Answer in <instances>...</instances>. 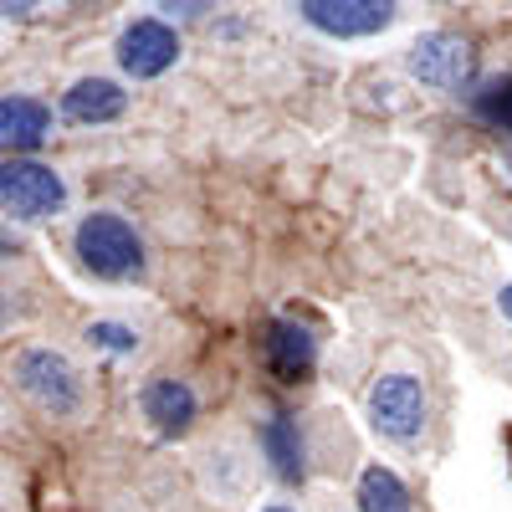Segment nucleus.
<instances>
[{
  "label": "nucleus",
  "instance_id": "nucleus-6",
  "mask_svg": "<svg viewBox=\"0 0 512 512\" xmlns=\"http://www.w3.org/2000/svg\"><path fill=\"white\" fill-rule=\"evenodd\" d=\"M303 21L328 36H374L395 21L390 0H303Z\"/></svg>",
  "mask_w": 512,
  "mask_h": 512
},
{
  "label": "nucleus",
  "instance_id": "nucleus-3",
  "mask_svg": "<svg viewBox=\"0 0 512 512\" xmlns=\"http://www.w3.org/2000/svg\"><path fill=\"white\" fill-rule=\"evenodd\" d=\"M16 384L47 415H77V405H82V379H77L72 359L57 349H26L16 359Z\"/></svg>",
  "mask_w": 512,
  "mask_h": 512
},
{
  "label": "nucleus",
  "instance_id": "nucleus-13",
  "mask_svg": "<svg viewBox=\"0 0 512 512\" xmlns=\"http://www.w3.org/2000/svg\"><path fill=\"white\" fill-rule=\"evenodd\" d=\"M359 512H410V492L390 466H369L359 477Z\"/></svg>",
  "mask_w": 512,
  "mask_h": 512
},
{
  "label": "nucleus",
  "instance_id": "nucleus-11",
  "mask_svg": "<svg viewBox=\"0 0 512 512\" xmlns=\"http://www.w3.org/2000/svg\"><path fill=\"white\" fill-rule=\"evenodd\" d=\"M262 451H267L272 472H277L282 482L297 487V482L308 477V441H303V431H297L292 415H272V420L262 425Z\"/></svg>",
  "mask_w": 512,
  "mask_h": 512
},
{
  "label": "nucleus",
  "instance_id": "nucleus-5",
  "mask_svg": "<svg viewBox=\"0 0 512 512\" xmlns=\"http://www.w3.org/2000/svg\"><path fill=\"white\" fill-rule=\"evenodd\" d=\"M369 420L379 436L415 441L425 431V390L415 374H384L369 390Z\"/></svg>",
  "mask_w": 512,
  "mask_h": 512
},
{
  "label": "nucleus",
  "instance_id": "nucleus-10",
  "mask_svg": "<svg viewBox=\"0 0 512 512\" xmlns=\"http://www.w3.org/2000/svg\"><path fill=\"white\" fill-rule=\"evenodd\" d=\"M144 415L159 425L164 436H185L190 420H195V390H190L185 379L159 374V379L144 384Z\"/></svg>",
  "mask_w": 512,
  "mask_h": 512
},
{
  "label": "nucleus",
  "instance_id": "nucleus-8",
  "mask_svg": "<svg viewBox=\"0 0 512 512\" xmlns=\"http://www.w3.org/2000/svg\"><path fill=\"white\" fill-rule=\"evenodd\" d=\"M262 354H267V369L287 384L308 379L313 364H318V338L313 328H303L297 318H272L267 323V338H262Z\"/></svg>",
  "mask_w": 512,
  "mask_h": 512
},
{
  "label": "nucleus",
  "instance_id": "nucleus-14",
  "mask_svg": "<svg viewBox=\"0 0 512 512\" xmlns=\"http://www.w3.org/2000/svg\"><path fill=\"white\" fill-rule=\"evenodd\" d=\"M477 113L492 123V128H512V72L487 82V88L477 93Z\"/></svg>",
  "mask_w": 512,
  "mask_h": 512
},
{
  "label": "nucleus",
  "instance_id": "nucleus-18",
  "mask_svg": "<svg viewBox=\"0 0 512 512\" xmlns=\"http://www.w3.org/2000/svg\"><path fill=\"white\" fill-rule=\"evenodd\" d=\"M267 512H292V507H267Z\"/></svg>",
  "mask_w": 512,
  "mask_h": 512
},
{
  "label": "nucleus",
  "instance_id": "nucleus-7",
  "mask_svg": "<svg viewBox=\"0 0 512 512\" xmlns=\"http://www.w3.org/2000/svg\"><path fill=\"white\" fill-rule=\"evenodd\" d=\"M175 57H180V36L164 21H134L118 36V67L128 77H159L175 67Z\"/></svg>",
  "mask_w": 512,
  "mask_h": 512
},
{
  "label": "nucleus",
  "instance_id": "nucleus-1",
  "mask_svg": "<svg viewBox=\"0 0 512 512\" xmlns=\"http://www.w3.org/2000/svg\"><path fill=\"white\" fill-rule=\"evenodd\" d=\"M77 256H82V267L108 277V282L144 272V241L123 216H113V210H98V216H88L77 226Z\"/></svg>",
  "mask_w": 512,
  "mask_h": 512
},
{
  "label": "nucleus",
  "instance_id": "nucleus-12",
  "mask_svg": "<svg viewBox=\"0 0 512 512\" xmlns=\"http://www.w3.org/2000/svg\"><path fill=\"white\" fill-rule=\"evenodd\" d=\"M123 108H128V93L118 88V82H108V77H82L62 98V113L72 123H113Z\"/></svg>",
  "mask_w": 512,
  "mask_h": 512
},
{
  "label": "nucleus",
  "instance_id": "nucleus-2",
  "mask_svg": "<svg viewBox=\"0 0 512 512\" xmlns=\"http://www.w3.org/2000/svg\"><path fill=\"white\" fill-rule=\"evenodd\" d=\"M62 205H67V185L52 164H36V159L0 164V210L11 221H52Z\"/></svg>",
  "mask_w": 512,
  "mask_h": 512
},
{
  "label": "nucleus",
  "instance_id": "nucleus-9",
  "mask_svg": "<svg viewBox=\"0 0 512 512\" xmlns=\"http://www.w3.org/2000/svg\"><path fill=\"white\" fill-rule=\"evenodd\" d=\"M52 139V108L36 98H0V154H31Z\"/></svg>",
  "mask_w": 512,
  "mask_h": 512
},
{
  "label": "nucleus",
  "instance_id": "nucleus-17",
  "mask_svg": "<svg viewBox=\"0 0 512 512\" xmlns=\"http://www.w3.org/2000/svg\"><path fill=\"white\" fill-rule=\"evenodd\" d=\"M502 313L512 318V287H502Z\"/></svg>",
  "mask_w": 512,
  "mask_h": 512
},
{
  "label": "nucleus",
  "instance_id": "nucleus-16",
  "mask_svg": "<svg viewBox=\"0 0 512 512\" xmlns=\"http://www.w3.org/2000/svg\"><path fill=\"white\" fill-rule=\"evenodd\" d=\"M0 256H21V241H16L6 226H0Z\"/></svg>",
  "mask_w": 512,
  "mask_h": 512
},
{
  "label": "nucleus",
  "instance_id": "nucleus-15",
  "mask_svg": "<svg viewBox=\"0 0 512 512\" xmlns=\"http://www.w3.org/2000/svg\"><path fill=\"white\" fill-rule=\"evenodd\" d=\"M88 338H93V344H103L108 354H134V349H139V333L123 328V323H93Z\"/></svg>",
  "mask_w": 512,
  "mask_h": 512
},
{
  "label": "nucleus",
  "instance_id": "nucleus-4",
  "mask_svg": "<svg viewBox=\"0 0 512 512\" xmlns=\"http://www.w3.org/2000/svg\"><path fill=\"white\" fill-rule=\"evenodd\" d=\"M410 72L436 93H461L477 77V52L472 41H461L451 31H425L410 47Z\"/></svg>",
  "mask_w": 512,
  "mask_h": 512
}]
</instances>
